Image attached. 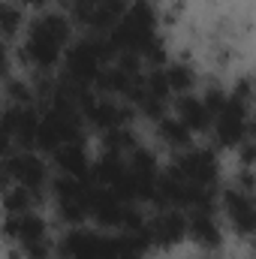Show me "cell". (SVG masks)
<instances>
[{
  "label": "cell",
  "instance_id": "obj_1",
  "mask_svg": "<svg viewBox=\"0 0 256 259\" xmlns=\"http://www.w3.org/2000/svg\"><path fill=\"white\" fill-rule=\"evenodd\" d=\"M64 36H66V24L64 21L55 18V15H46V18L33 27L30 42H27V52L33 55V61H39V64H52V61L58 58V52H61Z\"/></svg>",
  "mask_w": 256,
  "mask_h": 259
},
{
  "label": "cell",
  "instance_id": "obj_2",
  "mask_svg": "<svg viewBox=\"0 0 256 259\" xmlns=\"http://www.w3.org/2000/svg\"><path fill=\"white\" fill-rule=\"evenodd\" d=\"M229 211H232L235 223L247 232L250 223H253V205H250V196H232V199H229Z\"/></svg>",
  "mask_w": 256,
  "mask_h": 259
},
{
  "label": "cell",
  "instance_id": "obj_3",
  "mask_svg": "<svg viewBox=\"0 0 256 259\" xmlns=\"http://www.w3.org/2000/svg\"><path fill=\"white\" fill-rule=\"evenodd\" d=\"M0 66H3V46H0Z\"/></svg>",
  "mask_w": 256,
  "mask_h": 259
}]
</instances>
